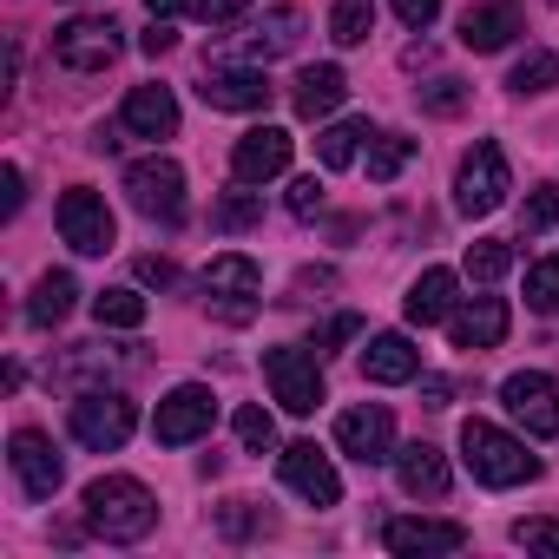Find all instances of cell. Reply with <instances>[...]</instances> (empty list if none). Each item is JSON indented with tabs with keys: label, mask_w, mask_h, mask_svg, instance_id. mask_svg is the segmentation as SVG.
Listing matches in <instances>:
<instances>
[{
	"label": "cell",
	"mask_w": 559,
	"mask_h": 559,
	"mask_svg": "<svg viewBox=\"0 0 559 559\" xmlns=\"http://www.w3.org/2000/svg\"><path fill=\"white\" fill-rule=\"evenodd\" d=\"M86 526H93L99 539H112V546H132V539H145V533L158 526V500H152V487L132 480V474H99V480L86 487Z\"/></svg>",
	"instance_id": "1"
},
{
	"label": "cell",
	"mask_w": 559,
	"mask_h": 559,
	"mask_svg": "<svg viewBox=\"0 0 559 559\" xmlns=\"http://www.w3.org/2000/svg\"><path fill=\"white\" fill-rule=\"evenodd\" d=\"M461 461H467L474 480H487V487H520V480L539 474V461L526 454V441L500 435L493 421H467V428H461Z\"/></svg>",
	"instance_id": "2"
},
{
	"label": "cell",
	"mask_w": 559,
	"mask_h": 559,
	"mask_svg": "<svg viewBox=\"0 0 559 559\" xmlns=\"http://www.w3.org/2000/svg\"><path fill=\"white\" fill-rule=\"evenodd\" d=\"M507 191H513L507 152H500L493 139H480V145L461 158V178H454V204H461V217H487V211H500Z\"/></svg>",
	"instance_id": "3"
},
{
	"label": "cell",
	"mask_w": 559,
	"mask_h": 559,
	"mask_svg": "<svg viewBox=\"0 0 559 559\" xmlns=\"http://www.w3.org/2000/svg\"><path fill=\"white\" fill-rule=\"evenodd\" d=\"M263 382H270V395L284 402L290 415H317V402H323V369H317V356L297 349V343L263 349Z\"/></svg>",
	"instance_id": "4"
},
{
	"label": "cell",
	"mask_w": 559,
	"mask_h": 559,
	"mask_svg": "<svg viewBox=\"0 0 559 559\" xmlns=\"http://www.w3.org/2000/svg\"><path fill=\"white\" fill-rule=\"evenodd\" d=\"M53 60L73 73H106L119 60V21L112 14H80L67 27H53Z\"/></svg>",
	"instance_id": "5"
},
{
	"label": "cell",
	"mask_w": 559,
	"mask_h": 559,
	"mask_svg": "<svg viewBox=\"0 0 559 559\" xmlns=\"http://www.w3.org/2000/svg\"><path fill=\"white\" fill-rule=\"evenodd\" d=\"M132 428H139V408H132L126 395H106V389H99V395H80V402H73V441L93 448V454L126 448Z\"/></svg>",
	"instance_id": "6"
},
{
	"label": "cell",
	"mask_w": 559,
	"mask_h": 559,
	"mask_svg": "<svg viewBox=\"0 0 559 559\" xmlns=\"http://www.w3.org/2000/svg\"><path fill=\"white\" fill-rule=\"evenodd\" d=\"M500 402H507V415H513L533 441H552V435H559V382H552V376L520 369V376L500 382Z\"/></svg>",
	"instance_id": "7"
},
{
	"label": "cell",
	"mask_w": 559,
	"mask_h": 559,
	"mask_svg": "<svg viewBox=\"0 0 559 559\" xmlns=\"http://www.w3.org/2000/svg\"><path fill=\"white\" fill-rule=\"evenodd\" d=\"M126 198H132V211H145L158 224H178L185 217V171L171 158H139L126 171Z\"/></svg>",
	"instance_id": "8"
},
{
	"label": "cell",
	"mask_w": 559,
	"mask_h": 559,
	"mask_svg": "<svg viewBox=\"0 0 559 559\" xmlns=\"http://www.w3.org/2000/svg\"><path fill=\"white\" fill-rule=\"evenodd\" d=\"M60 237H67L80 257H106V250H112V237H119V224H112V211H106V198H99V191L73 185V191L60 198Z\"/></svg>",
	"instance_id": "9"
},
{
	"label": "cell",
	"mask_w": 559,
	"mask_h": 559,
	"mask_svg": "<svg viewBox=\"0 0 559 559\" xmlns=\"http://www.w3.org/2000/svg\"><path fill=\"white\" fill-rule=\"evenodd\" d=\"M211 421H217V395H211V389H198V382H185V389H171V395L158 402L152 435H158L165 448H185V441L211 435Z\"/></svg>",
	"instance_id": "10"
},
{
	"label": "cell",
	"mask_w": 559,
	"mask_h": 559,
	"mask_svg": "<svg viewBox=\"0 0 559 559\" xmlns=\"http://www.w3.org/2000/svg\"><path fill=\"white\" fill-rule=\"evenodd\" d=\"M336 448L343 454H356L362 467H382V461H395V415L389 408H343L336 415Z\"/></svg>",
	"instance_id": "11"
},
{
	"label": "cell",
	"mask_w": 559,
	"mask_h": 559,
	"mask_svg": "<svg viewBox=\"0 0 559 559\" xmlns=\"http://www.w3.org/2000/svg\"><path fill=\"white\" fill-rule=\"evenodd\" d=\"M204 290H211V297H230V304H217V317H224V323H250V310H257L250 297L263 290V270H257L250 257H237V250H230V257H211Z\"/></svg>",
	"instance_id": "12"
},
{
	"label": "cell",
	"mask_w": 559,
	"mask_h": 559,
	"mask_svg": "<svg viewBox=\"0 0 559 559\" xmlns=\"http://www.w3.org/2000/svg\"><path fill=\"white\" fill-rule=\"evenodd\" d=\"M8 448H14L8 461H14V474H21V493H27V500H53V493H60V474H67L60 454H53V441H47L40 428H14Z\"/></svg>",
	"instance_id": "13"
},
{
	"label": "cell",
	"mask_w": 559,
	"mask_h": 559,
	"mask_svg": "<svg viewBox=\"0 0 559 559\" xmlns=\"http://www.w3.org/2000/svg\"><path fill=\"white\" fill-rule=\"evenodd\" d=\"M284 487L304 493L310 507H336L343 500V480H336V467H330V454L317 441H290L284 448Z\"/></svg>",
	"instance_id": "14"
},
{
	"label": "cell",
	"mask_w": 559,
	"mask_h": 559,
	"mask_svg": "<svg viewBox=\"0 0 559 559\" xmlns=\"http://www.w3.org/2000/svg\"><path fill=\"white\" fill-rule=\"evenodd\" d=\"M284 165H290V132L284 126H257V132H243L230 145V178L237 185H263V178H276Z\"/></svg>",
	"instance_id": "15"
},
{
	"label": "cell",
	"mask_w": 559,
	"mask_h": 559,
	"mask_svg": "<svg viewBox=\"0 0 559 559\" xmlns=\"http://www.w3.org/2000/svg\"><path fill=\"white\" fill-rule=\"evenodd\" d=\"M198 93H204V106H217V112H263V106H270L263 67H211Z\"/></svg>",
	"instance_id": "16"
},
{
	"label": "cell",
	"mask_w": 559,
	"mask_h": 559,
	"mask_svg": "<svg viewBox=\"0 0 559 559\" xmlns=\"http://www.w3.org/2000/svg\"><path fill=\"white\" fill-rule=\"evenodd\" d=\"M119 132L126 139H171L178 132V99L165 86H132L126 112H119Z\"/></svg>",
	"instance_id": "17"
},
{
	"label": "cell",
	"mask_w": 559,
	"mask_h": 559,
	"mask_svg": "<svg viewBox=\"0 0 559 559\" xmlns=\"http://www.w3.org/2000/svg\"><path fill=\"white\" fill-rule=\"evenodd\" d=\"M507 304L500 297H474V304H461L454 317H448V330H454V349H500L507 343Z\"/></svg>",
	"instance_id": "18"
},
{
	"label": "cell",
	"mask_w": 559,
	"mask_h": 559,
	"mask_svg": "<svg viewBox=\"0 0 559 559\" xmlns=\"http://www.w3.org/2000/svg\"><path fill=\"white\" fill-rule=\"evenodd\" d=\"M395 480L415 500H441L448 493V454L428 448V441H408V448H395Z\"/></svg>",
	"instance_id": "19"
},
{
	"label": "cell",
	"mask_w": 559,
	"mask_h": 559,
	"mask_svg": "<svg viewBox=\"0 0 559 559\" xmlns=\"http://www.w3.org/2000/svg\"><path fill=\"white\" fill-rule=\"evenodd\" d=\"M382 539H389V552H461L467 526L461 520H389Z\"/></svg>",
	"instance_id": "20"
},
{
	"label": "cell",
	"mask_w": 559,
	"mask_h": 559,
	"mask_svg": "<svg viewBox=\"0 0 559 559\" xmlns=\"http://www.w3.org/2000/svg\"><path fill=\"white\" fill-rule=\"evenodd\" d=\"M520 34V8L513 0H493V8H467L461 14V47L467 53H500Z\"/></svg>",
	"instance_id": "21"
},
{
	"label": "cell",
	"mask_w": 559,
	"mask_h": 559,
	"mask_svg": "<svg viewBox=\"0 0 559 559\" xmlns=\"http://www.w3.org/2000/svg\"><path fill=\"white\" fill-rule=\"evenodd\" d=\"M454 290H461V276L454 270H421L415 284H408V297H402V310H408V323H441V317H454Z\"/></svg>",
	"instance_id": "22"
},
{
	"label": "cell",
	"mask_w": 559,
	"mask_h": 559,
	"mask_svg": "<svg viewBox=\"0 0 559 559\" xmlns=\"http://www.w3.org/2000/svg\"><path fill=\"white\" fill-rule=\"evenodd\" d=\"M343 93H349L343 67H304V73H297L290 106H297V119H330V112L343 106Z\"/></svg>",
	"instance_id": "23"
},
{
	"label": "cell",
	"mask_w": 559,
	"mask_h": 559,
	"mask_svg": "<svg viewBox=\"0 0 559 559\" xmlns=\"http://www.w3.org/2000/svg\"><path fill=\"white\" fill-rule=\"evenodd\" d=\"M304 34V14L297 8H270L250 34H243V60H276V53H290Z\"/></svg>",
	"instance_id": "24"
},
{
	"label": "cell",
	"mask_w": 559,
	"mask_h": 559,
	"mask_svg": "<svg viewBox=\"0 0 559 559\" xmlns=\"http://www.w3.org/2000/svg\"><path fill=\"white\" fill-rule=\"evenodd\" d=\"M421 369V349L408 343V336H376L369 349H362V376L369 382H408Z\"/></svg>",
	"instance_id": "25"
},
{
	"label": "cell",
	"mask_w": 559,
	"mask_h": 559,
	"mask_svg": "<svg viewBox=\"0 0 559 559\" xmlns=\"http://www.w3.org/2000/svg\"><path fill=\"white\" fill-rule=\"evenodd\" d=\"M73 297H80V284H73V276H67V270H47L40 284H34V297H27V317H34L40 330H53V323L73 310Z\"/></svg>",
	"instance_id": "26"
},
{
	"label": "cell",
	"mask_w": 559,
	"mask_h": 559,
	"mask_svg": "<svg viewBox=\"0 0 559 559\" xmlns=\"http://www.w3.org/2000/svg\"><path fill=\"white\" fill-rule=\"evenodd\" d=\"M362 139H376L362 119H336V126L317 139V158H323V171H349V165H356V152H362Z\"/></svg>",
	"instance_id": "27"
},
{
	"label": "cell",
	"mask_w": 559,
	"mask_h": 559,
	"mask_svg": "<svg viewBox=\"0 0 559 559\" xmlns=\"http://www.w3.org/2000/svg\"><path fill=\"white\" fill-rule=\"evenodd\" d=\"M369 34H376V0H336L330 40H336V47H362Z\"/></svg>",
	"instance_id": "28"
},
{
	"label": "cell",
	"mask_w": 559,
	"mask_h": 559,
	"mask_svg": "<svg viewBox=\"0 0 559 559\" xmlns=\"http://www.w3.org/2000/svg\"><path fill=\"white\" fill-rule=\"evenodd\" d=\"M507 86L513 93H559V53H520L513 60V73H507Z\"/></svg>",
	"instance_id": "29"
},
{
	"label": "cell",
	"mask_w": 559,
	"mask_h": 559,
	"mask_svg": "<svg viewBox=\"0 0 559 559\" xmlns=\"http://www.w3.org/2000/svg\"><path fill=\"white\" fill-rule=\"evenodd\" d=\"M408 158H415V139H402V132H382V139H369V178H376V185H395Z\"/></svg>",
	"instance_id": "30"
},
{
	"label": "cell",
	"mask_w": 559,
	"mask_h": 559,
	"mask_svg": "<svg viewBox=\"0 0 559 559\" xmlns=\"http://www.w3.org/2000/svg\"><path fill=\"white\" fill-rule=\"evenodd\" d=\"M93 317H99V330H139L145 323V297L139 290H99Z\"/></svg>",
	"instance_id": "31"
},
{
	"label": "cell",
	"mask_w": 559,
	"mask_h": 559,
	"mask_svg": "<svg viewBox=\"0 0 559 559\" xmlns=\"http://www.w3.org/2000/svg\"><path fill=\"white\" fill-rule=\"evenodd\" d=\"M507 270H513V243H500V237L467 243V276H474V284H500Z\"/></svg>",
	"instance_id": "32"
},
{
	"label": "cell",
	"mask_w": 559,
	"mask_h": 559,
	"mask_svg": "<svg viewBox=\"0 0 559 559\" xmlns=\"http://www.w3.org/2000/svg\"><path fill=\"white\" fill-rule=\"evenodd\" d=\"M526 310L559 317V257H539V263L526 270Z\"/></svg>",
	"instance_id": "33"
},
{
	"label": "cell",
	"mask_w": 559,
	"mask_h": 559,
	"mask_svg": "<svg viewBox=\"0 0 559 559\" xmlns=\"http://www.w3.org/2000/svg\"><path fill=\"white\" fill-rule=\"evenodd\" d=\"M257 217H263V198H257V191H230V198L211 211L217 230H243V224H257Z\"/></svg>",
	"instance_id": "34"
},
{
	"label": "cell",
	"mask_w": 559,
	"mask_h": 559,
	"mask_svg": "<svg viewBox=\"0 0 559 559\" xmlns=\"http://www.w3.org/2000/svg\"><path fill=\"white\" fill-rule=\"evenodd\" d=\"M520 224L526 230H552L559 224V185H533L526 204H520Z\"/></svg>",
	"instance_id": "35"
},
{
	"label": "cell",
	"mask_w": 559,
	"mask_h": 559,
	"mask_svg": "<svg viewBox=\"0 0 559 559\" xmlns=\"http://www.w3.org/2000/svg\"><path fill=\"white\" fill-rule=\"evenodd\" d=\"M421 106H428V112H435V119H454V112H461V106H467V86H461V80H448V73H441V80H428V86H421Z\"/></svg>",
	"instance_id": "36"
},
{
	"label": "cell",
	"mask_w": 559,
	"mask_h": 559,
	"mask_svg": "<svg viewBox=\"0 0 559 559\" xmlns=\"http://www.w3.org/2000/svg\"><path fill=\"white\" fill-rule=\"evenodd\" d=\"M237 441H243L250 454H263V448L276 441V421H270V415H263V408L250 402V408H237Z\"/></svg>",
	"instance_id": "37"
},
{
	"label": "cell",
	"mask_w": 559,
	"mask_h": 559,
	"mask_svg": "<svg viewBox=\"0 0 559 559\" xmlns=\"http://www.w3.org/2000/svg\"><path fill=\"white\" fill-rule=\"evenodd\" d=\"M513 539H520V546H533V552H559V520H520V526H513Z\"/></svg>",
	"instance_id": "38"
},
{
	"label": "cell",
	"mask_w": 559,
	"mask_h": 559,
	"mask_svg": "<svg viewBox=\"0 0 559 559\" xmlns=\"http://www.w3.org/2000/svg\"><path fill=\"white\" fill-rule=\"evenodd\" d=\"M250 8V0H191V14L204 21V27H224V21H237Z\"/></svg>",
	"instance_id": "39"
},
{
	"label": "cell",
	"mask_w": 559,
	"mask_h": 559,
	"mask_svg": "<svg viewBox=\"0 0 559 559\" xmlns=\"http://www.w3.org/2000/svg\"><path fill=\"white\" fill-rule=\"evenodd\" d=\"M290 211H297V217H317V211H323V185H317V171L290 185Z\"/></svg>",
	"instance_id": "40"
},
{
	"label": "cell",
	"mask_w": 559,
	"mask_h": 559,
	"mask_svg": "<svg viewBox=\"0 0 559 559\" xmlns=\"http://www.w3.org/2000/svg\"><path fill=\"white\" fill-rule=\"evenodd\" d=\"M217 520H224V533H230V539H243V533L257 526V513H250V500H224V513H217Z\"/></svg>",
	"instance_id": "41"
},
{
	"label": "cell",
	"mask_w": 559,
	"mask_h": 559,
	"mask_svg": "<svg viewBox=\"0 0 559 559\" xmlns=\"http://www.w3.org/2000/svg\"><path fill=\"white\" fill-rule=\"evenodd\" d=\"M395 14H402L408 27H435V14H441V0H395Z\"/></svg>",
	"instance_id": "42"
},
{
	"label": "cell",
	"mask_w": 559,
	"mask_h": 559,
	"mask_svg": "<svg viewBox=\"0 0 559 559\" xmlns=\"http://www.w3.org/2000/svg\"><path fill=\"white\" fill-rule=\"evenodd\" d=\"M139 284H158V290H171V284H178V270H171L165 257H139Z\"/></svg>",
	"instance_id": "43"
},
{
	"label": "cell",
	"mask_w": 559,
	"mask_h": 559,
	"mask_svg": "<svg viewBox=\"0 0 559 559\" xmlns=\"http://www.w3.org/2000/svg\"><path fill=\"white\" fill-rule=\"evenodd\" d=\"M0 191H8V217L27 204V178H21V165H8V171H0Z\"/></svg>",
	"instance_id": "44"
},
{
	"label": "cell",
	"mask_w": 559,
	"mask_h": 559,
	"mask_svg": "<svg viewBox=\"0 0 559 559\" xmlns=\"http://www.w3.org/2000/svg\"><path fill=\"white\" fill-rule=\"evenodd\" d=\"M356 336H362V323H356V317H336V323L323 330V343H330V349H343V343H356Z\"/></svg>",
	"instance_id": "45"
},
{
	"label": "cell",
	"mask_w": 559,
	"mask_h": 559,
	"mask_svg": "<svg viewBox=\"0 0 559 559\" xmlns=\"http://www.w3.org/2000/svg\"><path fill=\"white\" fill-rule=\"evenodd\" d=\"M139 47H145V53H152V60H158V53H171V27H165V21H158V27H152V34H145V40H139Z\"/></svg>",
	"instance_id": "46"
},
{
	"label": "cell",
	"mask_w": 559,
	"mask_h": 559,
	"mask_svg": "<svg viewBox=\"0 0 559 559\" xmlns=\"http://www.w3.org/2000/svg\"><path fill=\"white\" fill-rule=\"evenodd\" d=\"M145 8H152V21H171L178 8H191V0H145Z\"/></svg>",
	"instance_id": "47"
}]
</instances>
